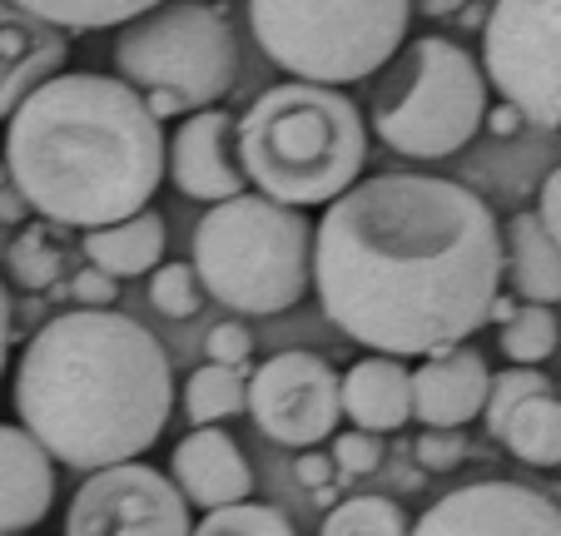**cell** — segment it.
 <instances>
[{
	"mask_svg": "<svg viewBox=\"0 0 561 536\" xmlns=\"http://www.w3.org/2000/svg\"><path fill=\"white\" fill-rule=\"evenodd\" d=\"M313 288L333 328L378 357L447 353L492 323L502 224L453 179H358L313 229Z\"/></svg>",
	"mask_w": 561,
	"mask_h": 536,
	"instance_id": "cell-1",
	"label": "cell"
},
{
	"mask_svg": "<svg viewBox=\"0 0 561 536\" xmlns=\"http://www.w3.org/2000/svg\"><path fill=\"white\" fill-rule=\"evenodd\" d=\"M15 412L50 463L105 472L149 453L174 412L170 353L110 308L60 313L15 363Z\"/></svg>",
	"mask_w": 561,
	"mask_h": 536,
	"instance_id": "cell-2",
	"label": "cell"
},
{
	"mask_svg": "<svg viewBox=\"0 0 561 536\" xmlns=\"http://www.w3.org/2000/svg\"><path fill=\"white\" fill-rule=\"evenodd\" d=\"M5 174L31 214L95 233L149 209L164 129L119 75L65 70L11 115Z\"/></svg>",
	"mask_w": 561,
	"mask_h": 536,
	"instance_id": "cell-3",
	"label": "cell"
},
{
	"mask_svg": "<svg viewBox=\"0 0 561 536\" xmlns=\"http://www.w3.org/2000/svg\"><path fill=\"white\" fill-rule=\"evenodd\" d=\"M233 135L244 179H254L259 194L284 209H318L343 199L368 164L363 110L323 84H268Z\"/></svg>",
	"mask_w": 561,
	"mask_h": 536,
	"instance_id": "cell-4",
	"label": "cell"
},
{
	"mask_svg": "<svg viewBox=\"0 0 561 536\" xmlns=\"http://www.w3.org/2000/svg\"><path fill=\"white\" fill-rule=\"evenodd\" d=\"M190 253L204 294L249 318L284 313L313 284V224L264 194L214 204L194 224Z\"/></svg>",
	"mask_w": 561,
	"mask_h": 536,
	"instance_id": "cell-5",
	"label": "cell"
},
{
	"mask_svg": "<svg viewBox=\"0 0 561 536\" xmlns=\"http://www.w3.org/2000/svg\"><path fill=\"white\" fill-rule=\"evenodd\" d=\"M373 135L403 159H447L488 125V80L472 50L417 35L388 60L373 90Z\"/></svg>",
	"mask_w": 561,
	"mask_h": 536,
	"instance_id": "cell-6",
	"label": "cell"
},
{
	"mask_svg": "<svg viewBox=\"0 0 561 536\" xmlns=\"http://www.w3.org/2000/svg\"><path fill=\"white\" fill-rule=\"evenodd\" d=\"M115 70L129 90H145V110L154 119L219 110V100L239 80V41L233 25L214 5L174 0L149 5L115 41Z\"/></svg>",
	"mask_w": 561,
	"mask_h": 536,
	"instance_id": "cell-7",
	"label": "cell"
},
{
	"mask_svg": "<svg viewBox=\"0 0 561 536\" xmlns=\"http://www.w3.org/2000/svg\"><path fill=\"white\" fill-rule=\"evenodd\" d=\"M249 31L264 45L278 70L298 75V84H339L368 80L388 70V60L403 50L413 5L382 0V5H294V0H254Z\"/></svg>",
	"mask_w": 561,
	"mask_h": 536,
	"instance_id": "cell-8",
	"label": "cell"
},
{
	"mask_svg": "<svg viewBox=\"0 0 561 536\" xmlns=\"http://www.w3.org/2000/svg\"><path fill=\"white\" fill-rule=\"evenodd\" d=\"M482 80L527 125L561 129V5H492L482 21Z\"/></svg>",
	"mask_w": 561,
	"mask_h": 536,
	"instance_id": "cell-9",
	"label": "cell"
},
{
	"mask_svg": "<svg viewBox=\"0 0 561 536\" xmlns=\"http://www.w3.org/2000/svg\"><path fill=\"white\" fill-rule=\"evenodd\" d=\"M244 408L259 422L268 442L278 447H318L323 437L339 432L343 402H339V373L329 357L288 347L259 363L244 388Z\"/></svg>",
	"mask_w": 561,
	"mask_h": 536,
	"instance_id": "cell-10",
	"label": "cell"
},
{
	"mask_svg": "<svg viewBox=\"0 0 561 536\" xmlns=\"http://www.w3.org/2000/svg\"><path fill=\"white\" fill-rule=\"evenodd\" d=\"M190 502L149 463L90 472L65 512V536H190Z\"/></svg>",
	"mask_w": 561,
	"mask_h": 536,
	"instance_id": "cell-11",
	"label": "cell"
},
{
	"mask_svg": "<svg viewBox=\"0 0 561 536\" xmlns=\"http://www.w3.org/2000/svg\"><path fill=\"white\" fill-rule=\"evenodd\" d=\"M408 536H561V506L522 482H467L433 502Z\"/></svg>",
	"mask_w": 561,
	"mask_h": 536,
	"instance_id": "cell-12",
	"label": "cell"
},
{
	"mask_svg": "<svg viewBox=\"0 0 561 536\" xmlns=\"http://www.w3.org/2000/svg\"><path fill=\"white\" fill-rule=\"evenodd\" d=\"M239 119L224 110H199L170 139V179L184 199L229 204L244 194V164H239Z\"/></svg>",
	"mask_w": 561,
	"mask_h": 536,
	"instance_id": "cell-13",
	"label": "cell"
},
{
	"mask_svg": "<svg viewBox=\"0 0 561 536\" xmlns=\"http://www.w3.org/2000/svg\"><path fill=\"white\" fill-rule=\"evenodd\" d=\"M170 482L180 487L184 502L204 506V516L249 502V492H254V472L224 427H194L190 437L174 442Z\"/></svg>",
	"mask_w": 561,
	"mask_h": 536,
	"instance_id": "cell-14",
	"label": "cell"
},
{
	"mask_svg": "<svg viewBox=\"0 0 561 536\" xmlns=\"http://www.w3.org/2000/svg\"><path fill=\"white\" fill-rule=\"evenodd\" d=\"M492 368L472 343H457L433 353L423 368H413V418L437 432H462V422L482 418Z\"/></svg>",
	"mask_w": 561,
	"mask_h": 536,
	"instance_id": "cell-15",
	"label": "cell"
},
{
	"mask_svg": "<svg viewBox=\"0 0 561 536\" xmlns=\"http://www.w3.org/2000/svg\"><path fill=\"white\" fill-rule=\"evenodd\" d=\"M65 60L70 45L60 31L35 21L25 5L0 0V119H11L41 84L65 75Z\"/></svg>",
	"mask_w": 561,
	"mask_h": 536,
	"instance_id": "cell-16",
	"label": "cell"
},
{
	"mask_svg": "<svg viewBox=\"0 0 561 536\" xmlns=\"http://www.w3.org/2000/svg\"><path fill=\"white\" fill-rule=\"evenodd\" d=\"M55 506V463L25 427L0 422V536H25Z\"/></svg>",
	"mask_w": 561,
	"mask_h": 536,
	"instance_id": "cell-17",
	"label": "cell"
},
{
	"mask_svg": "<svg viewBox=\"0 0 561 536\" xmlns=\"http://www.w3.org/2000/svg\"><path fill=\"white\" fill-rule=\"evenodd\" d=\"M339 402H343V418H353L358 432H368V437L398 432L413 418V368L378 353L358 357L339 378Z\"/></svg>",
	"mask_w": 561,
	"mask_h": 536,
	"instance_id": "cell-18",
	"label": "cell"
},
{
	"mask_svg": "<svg viewBox=\"0 0 561 536\" xmlns=\"http://www.w3.org/2000/svg\"><path fill=\"white\" fill-rule=\"evenodd\" d=\"M502 274L512 278L522 304H561V249L547 239L537 214H512L507 219V229H502Z\"/></svg>",
	"mask_w": 561,
	"mask_h": 536,
	"instance_id": "cell-19",
	"label": "cell"
},
{
	"mask_svg": "<svg viewBox=\"0 0 561 536\" xmlns=\"http://www.w3.org/2000/svg\"><path fill=\"white\" fill-rule=\"evenodd\" d=\"M85 253L90 269H100L105 278H139L154 274L159 259H164V214L145 209L125 224H110V229L85 233Z\"/></svg>",
	"mask_w": 561,
	"mask_h": 536,
	"instance_id": "cell-20",
	"label": "cell"
},
{
	"mask_svg": "<svg viewBox=\"0 0 561 536\" xmlns=\"http://www.w3.org/2000/svg\"><path fill=\"white\" fill-rule=\"evenodd\" d=\"M497 442L527 467H561V398L557 392L527 398L502 422Z\"/></svg>",
	"mask_w": 561,
	"mask_h": 536,
	"instance_id": "cell-21",
	"label": "cell"
},
{
	"mask_svg": "<svg viewBox=\"0 0 561 536\" xmlns=\"http://www.w3.org/2000/svg\"><path fill=\"white\" fill-rule=\"evenodd\" d=\"M244 388H249V378L239 368L204 363V368L190 373V383H184V412H190L194 427H219L224 418L244 412Z\"/></svg>",
	"mask_w": 561,
	"mask_h": 536,
	"instance_id": "cell-22",
	"label": "cell"
},
{
	"mask_svg": "<svg viewBox=\"0 0 561 536\" xmlns=\"http://www.w3.org/2000/svg\"><path fill=\"white\" fill-rule=\"evenodd\" d=\"M35 21L50 31H105V25H129L149 11V0H21Z\"/></svg>",
	"mask_w": 561,
	"mask_h": 536,
	"instance_id": "cell-23",
	"label": "cell"
},
{
	"mask_svg": "<svg viewBox=\"0 0 561 536\" xmlns=\"http://www.w3.org/2000/svg\"><path fill=\"white\" fill-rule=\"evenodd\" d=\"M408 532H413V522L392 497H348V502L329 506L318 536H408Z\"/></svg>",
	"mask_w": 561,
	"mask_h": 536,
	"instance_id": "cell-24",
	"label": "cell"
},
{
	"mask_svg": "<svg viewBox=\"0 0 561 536\" xmlns=\"http://www.w3.org/2000/svg\"><path fill=\"white\" fill-rule=\"evenodd\" d=\"M557 313L551 308H531L522 304L517 313L502 323V353H507L512 368H537L541 357L557 353Z\"/></svg>",
	"mask_w": 561,
	"mask_h": 536,
	"instance_id": "cell-25",
	"label": "cell"
},
{
	"mask_svg": "<svg viewBox=\"0 0 561 536\" xmlns=\"http://www.w3.org/2000/svg\"><path fill=\"white\" fill-rule=\"evenodd\" d=\"M60 269H65V253H60V243L45 233V224H35V229H25L21 239L11 243V278L21 288H55V278H60Z\"/></svg>",
	"mask_w": 561,
	"mask_h": 536,
	"instance_id": "cell-26",
	"label": "cell"
},
{
	"mask_svg": "<svg viewBox=\"0 0 561 536\" xmlns=\"http://www.w3.org/2000/svg\"><path fill=\"white\" fill-rule=\"evenodd\" d=\"M190 536H298V532L278 506L239 502V506H224V512H209Z\"/></svg>",
	"mask_w": 561,
	"mask_h": 536,
	"instance_id": "cell-27",
	"label": "cell"
},
{
	"mask_svg": "<svg viewBox=\"0 0 561 536\" xmlns=\"http://www.w3.org/2000/svg\"><path fill=\"white\" fill-rule=\"evenodd\" d=\"M541 392H557V388H551V378H547V373H537V368L492 373V383H488V402H482V422H488L492 437H497L502 422H507L512 412L522 408V402H527V398H541Z\"/></svg>",
	"mask_w": 561,
	"mask_h": 536,
	"instance_id": "cell-28",
	"label": "cell"
},
{
	"mask_svg": "<svg viewBox=\"0 0 561 536\" xmlns=\"http://www.w3.org/2000/svg\"><path fill=\"white\" fill-rule=\"evenodd\" d=\"M149 304L159 308L164 318H194L204 304V288L194 278L190 263H159L149 274Z\"/></svg>",
	"mask_w": 561,
	"mask_h": 536,
	"instance_id": "cell-29",
	"label": "cell"
},
{
	"mask_svg": "<svg viewBox=\"0 0 561 536\" xmlns=\"http://www.w3.org/2000/svg\"><path fill=\"white\" fill-rule=\"evenodd\" d=\"M333 463H339V472H348V477H363V472H373V467L382 463V442L378 437H368V432H339L333 437Z\"/></svg>",
	"mask_w": 561,
	"mask_h": 536,
	"instance_id": "cell-30",
	"label": "cell"
},
{
	"mask_svg": "<svg viewBox=\"0 0 561 536\" xmlns=\"http://www.w3.org/2000/svg\"><path fill=\"white\" fill-rule=\"evenodd\" d=\"M417 463L427 467V472H453L457 463H462V453H467V442H462V432H437V427H427L423 437H417Z\"/></svg>",
	"mask_w": 561,
	"mask_h": 536,
	"instance_id": "cell-31",
	"label": "cell"
},
{
	"mask_svg": "<svg viewBox=\"0 0 561 536\" xmlns=\"http://www.w3.org/2000/svg\"><path fill=\"white\" fill-rule=\"evenodd\" d=\"M249 353H254V338L244 323H219L209 333V363H219V368H244Z\"/></svg>",
	"mask_w": 561,
	"mask_h": 536,
	"instance_id": "cell-32",
	"label": "cell"
},
{
	"mask_svg": "<svg viewBox=\"0 0 561 536\" xmlns=\"http://www.w3.org/2000/svg\"><path fill=\"white\" fill-rule=\"evenodd\" d=\"M531 214H537V224L547 229V239L561 249V164L541 179V194H537V209Z\"/></svg>",
	"mask_w": 561,
	"mask_h": 536,
	"instance_id": "cell-33",
	"label": "cell"
},
{
	"mask_svg": "<svg viewBox=\"0 0 561 536\" xmlns=\"http://www.w3.org/2000/svg\"><path fill=\"white\" fill-rule=\"evenodd\" d=\"M70 294L80 298V308H110L115 304V294H119V284L115 278H105L100 269H80L75 284H70Z\"/></svg>",
	"mask_w": 561,
	"mask_h": 536,
	"instance_id": "cell-34",
	"label": "cell"
},
{
	"mask_svg": "<svg viewBox=\"0 0 561 536\" xmlns=\"http://www.w3.org/2000/svg\"><path fill=\"white\" fill-rule=\"evenodd\" d=\"M294 472H298V482H304L308 492H323V487H329V477H333V463L323 453H304Z\"/></svg>",
	"mask_w": 561,
	"mask_h": 536,
	"instance_id": "cell-35",
	"label": "cell"
},
{
	"mask_svg": "<svg viewBox=\"0 0 561 536\" xmlns=\"http://www.w3.org/2000/svg\"><path fill=\"white\" fill-rule=\"evenodd\" d=\"M31 214V204L21 199V190L11 184V174L0 169V224H15V219H25Z\"/></svg>",
	"mask_w": 561,
	"mask_h": 536,
	"instance_id": "cell-36",
	"label": "cell"
},
{
	"mask_svg": "<svg viewBox=\"0 0 561 536\" xmlns=\"http://www.w3.org/2000/svg\"><path fill=\"white\" fill-rule=\"evenodd\" d=\"M5 347H11V298H5V284H0V373H5Z\"/></svg>",
	"mask_w": 561,
	"mask_h": 536,
	"instance_id": "cell-37",
	"label": "cell"
},
{
	"mask_svg": "<svg viewBox=\"0 0 561 536\" xmlns=\"http://www.w3.org/2000/svg\"><path fill=\"white\" fill-rule=\"evenodd\" d=\"M488 125H492V129H497V135H512V129H517V125H522V115H517V110H512V105H507V110H497V115H488Z\"/></svg>",
	"mask_w": 561,
	"mask_h": 536,
	"instance_id": "cell-38",
	"label": "cell"
},
{
	"mask_svg": "<svg viewBox=\"0 0 561 536\" xmlns=\"http://www.w3.org/2000/svg\"><path fill=\"white\" fill-rule=\"evenodd\" d=\"M557 398H561V392H557Z\"/></svg>",
	"mask_w": 561,
	"mask_h": 536,
	"instance_id": "cell-39",
	"label": "cell"
}]
</instances>
